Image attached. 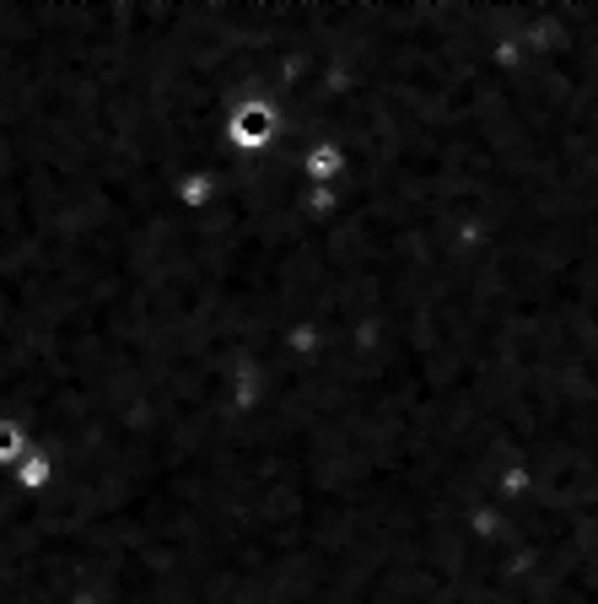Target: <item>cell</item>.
I'll use <instances>...</instances> for the list:
<instances>
[{"label":"cell","mask_w":598,"mask_h":604,"mask_svg":"<svg viewBox=\"0 0 598 604\" xmlns=\"http://www.w3.org/2000/svg\"><path fill=\"white\" fill-rule=\"evenodd\" d=\"M233 140L238 146H264L270 140V109H242L233 120Z\"/></svg>","instance_id":"2"},{"label":"cell","mask_w":598,"mask_h":604,"mask_svg":"<svg viewBox=\"0 0 598 604\" xmlns=\"http://www.w3.org/2000/svg\"><path fill=\"white\" fill-rule=\"evenodd\" d=\"M16 485H22L27 496H33V491H49V485H54V459H49V454L22 459V465H16Z\"/></svg>","instance_id":"1"},{"label":"cell","mask_w":598,"mask_h":604,"mask_svg":"<svg viewBox=\"0 0 598 604\" xmlns=\"http://www.w3.org/2000/svg\"><path fill=\"white\" fill-rule=\"evenodd\" d=\"M22 443H27V427L22 421H0V465H11V459H22Z\"/></svg>","instance_id":"3"}]
</instances>
